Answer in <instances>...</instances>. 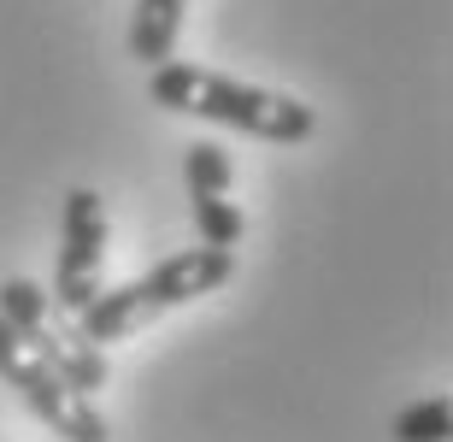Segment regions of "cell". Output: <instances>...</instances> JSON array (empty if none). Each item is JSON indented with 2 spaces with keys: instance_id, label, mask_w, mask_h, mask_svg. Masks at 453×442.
I'll return each instance as SVG.
<instances>
[{
  "instance_id": "1",
  "label": "cell",
  "mask_w": 453,
  "mask_h": 442,
  "mask_svg": "<svg viewBox=\"0 0 453 442\" xmlns=\"http://www.w3.org/2000/svg\"><path fill=\"white\" fill-rule=\"evenodd\" d=\"M148 101L165 106V112H188V119L224 124V130H248L259 142H306L319 130V112L295 95H277V89L242 83V77H224V71L188 66V59H165V66L148 77Z\"/></svg>"
},
{
  "instance_id": "2",
  "label": "cell",
  "mask_w": 453,
  "mask_h": 442,
  "mask_svg": "<svg viewBox=\"0 0 453 442\" xmlns=\"http://www.w3.org/2000/svg\"><path fill=\"white\" fill-rule=\"evenodd\" d=\"M235 277V254L230 248H183V254H165L153 272L130 277V283H118V290H101L95 301L77 313V337L88 348H106L118 337H135V330H148L153 319H165L177 306L201 301V295L224 290Z\"/></svg>"
},
{
  "instance_id": "3",
  "label": "cell",
  "mask_w": 453,
  "mask_h": 442,
  "mask_svg": "<svg viewBox=\"0 0 453 442\" xmlns=\"http://www.w3.org/2000/svg\"><path fill=\"white\" fill-rule=\"evenodd\" d=\"M0 377L12 384L18 401H24V407H30L59 442H106V437H112L106 419H101V407L83 401L77 390H65V384H59V377H53L48 366H42V360L6 330V324H0Z\"/></svg>"
},
{
  "instance_id": "4",
  "label": "cell",
  "mask_w": 453,
  "mask_h": 442,
  "mask_svg": "<svg viewBox=\"0 0 453 442\" xmlns=\"http://www.w3.org/2000/svg\"><path fill=\"white\" fill-rule=\"evenodd\" d=\"M106 201L95 189H71L65 219H59V266H53V295L48 301L59 313H83L101 295V266H106Z\"/></svg>"
},
{
  "instance_id": "5",
  "label": "cell",
  "mask_w": 453,
  "mask_h": 442,
  "mask_svg": "<svg viewBox=\"0 0 453 442\" xmlns=\"http://www.w3.org/2000/svg\"><path fill=\"white\" fill-rule=\"evenodd\" d=\"M24 348H30L65 390L83 395V401H95V390H106V377H112V366H106L101 348H88L83 337H65V330H53V324H42L35 337H24Z\"/></svg>"
},
{
  "instance_id": "6",
  "label": "cell",
  "mask_w": 453,
  "mask_h": 442,
  "mask_svg": "<svg viewBox=\"0 0 453 442\" xmlns=\"http://www.w3.org/2000/svg\"><path fill=\"white\" fill-rule=\"evenodd\" d=\"M183 12L188 0H135V18H130V53L142 59L148 71H159L183 35Z\"/></svg>"
},
{
  "instance_id": "7",
  "label": "cell",
  "mask_w": 453,
  "mask_h": 442,
  "mask_svg": "<svg viewBox=\"0 0 453 442\" xmlns=\"http://www.w3.org/2000/svg\"><path fill=\"white\" fill-rule=\"evenodd\" d=\"M48 313H53V301H48L42 283H30V277H6V283H0V324H6L18 342L35 337V330L48 324Z\"/></svg>"
},
{
  "instance_id": "8",
  "label": "cell",
  "mask_w": 453,
  "mask_h": 442,
  "mask_svg": "<svg viewBox=\"0 0 453 442\" xmlns=\"http://www.w3.org/2000/svg\"><path fill=\"white\" fill-rule=\"evenodd\" d=\"M395 442H453V401L448 395H424L395 419Z\"/></svg>"
},
{
  "instance_id": "9",
  "label": "cell",
  "mask_w": 453,
  "mask_h": 442,
  "mask_svg": "<svg viewBox=\"0 0 453 442\" xmlns=\"http://www.w3.org/2000/svg\"><path fill=\"white\" fill-rule=\"evenodd\" d=\"M195 224H201V242L206 248H230L248 237V219H242V206L224 201V195H195Z\"/></svg>"
},
{
  "instance_id": "10",
  "label": "cell",
  "mask_w": 453,
  "mask_h": 442,
  "mask_svg": "<svg viewBox=\"0 0 453 442\" xmlns=\"http://www.w3.org/2000/svg\"><path fill=\"white\" fill-rule=\"evenodd\" d=\"M183 177H188V195H230V153L219 148V142H195V148L183 153Z\"/></svg>"
}]
</instances>
